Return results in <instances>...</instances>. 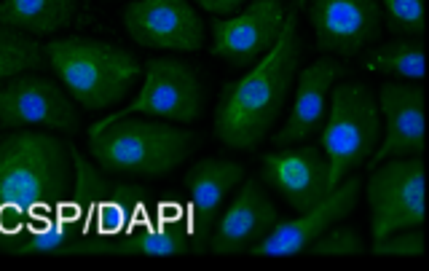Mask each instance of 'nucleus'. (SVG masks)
<instances>
[{
    "mask_svg": "<svg viewBox=\"0 0 429 271\" xmlns=\"http://www.w3.org/2000/svg\"><path fill=\"white\" fill-rule=\"evenodd\" d=\"M301 62L298 14H284L279 38L271 51L252 64V70L239 81L225 84L214 108V134L225 148L252 151L258 148L293 89Z\"/></svg>",
    "mask_w": 429,
    "mask_h": 271,
    "instance_id": "f03ea898",
    "label": "nucleus"
},
{
    "mask_svg": "<svg viewBox=\"0 0 429 271\" xmlns=\"http://www.w3.org/2000/svg\"><path fill=\"white\" fill-rule=\"evenodd\" d=\"M84 237V220L78 210L64 199L54 210L40 212L22 228L19 239L14 241L5 252L11 255H62L67 244Z\"/></svg>",
    "mask_w": 429,
    "mask_h": 271,
    "instance_id": "aec40b11",
    "label": "nucleus"
},
{
    "mask_svg": "<svg viewBox=\"0 0 429 271\" xmlns=\"http://www.w3.org/2000/svg\"><path fill=\"white\" fill-rule=\"evenodd\" d=\"M373 255L378 258H392V255H402V258H419L424 255V234L416 228H400V231H392L381 239H373V247H370Z\"/></svg>",
    "mask_w": 429,
    "mask_h": 271,
    "instance_id": "a878e982",
    "label": "nucleus"
},
{
    "mask_svg": "<svg viewBox=\"0 0 429 271\" xmlns=\"http://www.w3.org/2000/svg\"><path fill=\"white\" fill-rule=\"evenodd\" d=\"M196 5H201L204 11H210L212 16H228L234 11H239L249 0H193Z\"/></svg>",
    "mask_w": 429,
    "mask_h": 271,
    "instance_id": "bb28decb",
    "label": "nucleus"
},
{
    "mask_svg": "<svg viewBox=\"0 0 429 271\" xmlns=\"http://www.w3.org/2000/svg\"><path fill=\"white\" fill-rule=\"evenodd\" d=\"M284 22L282 0H249L242 14L212 22V51L231 67H252L263 60L279 38Z\"/></svg>",
    "mask_w": 429,
    "mask_h": 271,
    "instance_id": "f8f14e48",
    "label": "nucleus"
},
{
    "mask_svg": "<svg viewBox=\"0 0 429 271\" xmlns=\"http://www.w3.org/2000/svg\"><path fill=\"white\" fill-rule=\"evenodd\" d=\"M73 191V156L60 137L19 129L0 140V250L19 239L40 212L54 210Z\"/></svg>",
    "mask_w": 429,
    "mask_h": 271,
    "instance_id": "f257e3e1",
    "label": "nucleus"
},
{
    "mask_svg": "<svg viewBox=\"0 0 429 271\" xmlns=\"http://www.w3.org/2000/svg\"><path fill=\"white\" fill-rule=\"evenodd\" d=\"M308 19L322 51L352 57L381 32L378 0H311Z\"/></svg>",
    "mask_w": 429,
    "mask_h": 271,
    "instance_id": "ddd939ff",
    "label": "nucleus"
},
{
    "mask_svg": "<svg viewBox=\"0 0 429 271\" xmlns=\"http://www.w3.org/2000/svg\"><path fill=\"white\" fill-rule=\"evenodd\" d=\"M201 108H204V91H201L199 75L185 62L158 57L148 62L140 94L126 108L105 116L102 121H116L123 116H148V119L191 123L201 116Z\"/></svg>",
    "mask_w": 429,
    "mask_h": 271,
    "instance_id": "6e6552de",
    "label": "nucleus"
},
{
    "mask_svg": "<svg viewBox=\"0 0 429 271\" xmlns=\"http://www.w3.org/2000/svg\"><path fill=\"white\" fill-rule=\"evenodd\" d=\"M306 252H311V255H343V258L346 255H363L365 252V241L349 226H341V228L330 226L322 237H317L308 244Z\"/></svg>",
    "mask_w": 429,
    "mask_h": 271,
    "instance_id": "b1692460",
    "label": "nucleus"
},
{
    "mask_svg": "<svg viewBox=\"0 0 429 271\" xmlns=\"http://www.w3.org/2000/svg\"><path fill=\"white\" fill-rule=\"evenodd\" d=\"M75 0H0V25L32 35H51L73 22Z\"/></svg>",
    "mask_w": 429,
    "mask_h": 271,
    "instance_id": "412c9836",
    "label": "nucleus"
},
{
    "mask_svg": "<svg viewBox=\"0 0 429 271\" xmlns=\"http://www.w3.org/2000/svg\"><path fill=\"white\" fill-rule=\"evenodd\" d=\"M188 226L175 215L151 212L121 237H81L62 250V255H183L191 250Z\"/></svg>",
    "mask_w": 429,
    "mask_h": 271,
    "instance_id": "4468645a",
    "label": "nucleus"
},
{
    "mask_svg": "<svg viewBox=\"0 0 429 271\" xmlns=\"http://www.w3.org/2000/svg\"><path fill=\"white\" fill-rule=\"evenodd\" d=\"M0 126L5 129H57L75 132L78 113L64 91L40 75H16L0 89Z\"/></svg>",
    "mask_w": 429,
    "mask_h": 271,
    "instance_id": "9d476101",
    "label": "nucleus"
},
{
    "mask_svg": "<svg viewBox=\"0 0 429 271\" xmlns=\"http://www.w3.org/2000/svg\"><path fill=\"white\" fill-rule=\"evenodd\" d=\"M328 158L319 148H293L263 156V180L298 212L311 210L328 196Z\"/></svg>",
    "mask_w": 429,
    "mask_h": 271,
    "instance_id": "f3484780",
    "label": "nucleus"
},
{
    "mask_svg": "<svg viewBox=\"0 0 429 271\" xmlns=\"http://www.w3.org/2000/svg\"><path fill=\"white\" fill-rule=\"evenodd\" d=\"M360 178H343L322 202H317L311 210L301 212L295 220H276L271 231L260 241H255L247 252L260 255V258H287V255H301L306 252L308 244L322 237L330 226L352 215L357 199H360Z\"/></svg>",
    "mask_w": 429,
    "mask_h": 271,
    "instance_id": "9b49d317",
    "label": "nucleus"
},
{
    "mask_svg": "<svg viewBox=\"0 0 429 271\" xmlns=\"http://www.w3.org/2000/svg\"><path fill=\"white\" fill-rule=\"evenodd\" d=\"M381 113L378 102L363 84H341L328 102L322 123V153L328 158L330 191L357 167H363L378 145Z\"/></svg>",
    "mask_w": 429,
    "mask_h": 271,
    "instance_id": "39448f33",
    "label": "nucleus"
},
{
    "mask_svg": "<svg viewBox=\"0 0 429 271\" xmlns=\"http://www.w3.org/2000/svg\"><path fill=\"white\" fill-rule=\"evenodd\" d=\"M370 234L381 239L400 228L424 223V161L421 156L387 158L370 167L368 178Z\"/></svg>",
    "mask_w": 429,
    "mask_h": 271,
    "instance_id": "0eeeda50",
    "label": "nucleus"
},
{
    "mask_svg": "<svg viewBox=\"0 0 429 271\" xmlns=\"http://www.w3.org/2000/svg\"><path fill=\"white\" fill-rule=\"evenodd\" d=\"M304 3H306V0H295V8H301V5H304Z\"/></svg>",
    "mask_w": 429,
    "mask_h": 271,
    "instance_id": "cd10ccee",
    "label": "nucleus"
},
{
    "mask_svg": "<svg viewBox=\"0 0 429 271\" xmlns=\"http://www.w3.org/2000/svg\"><path fill=\"white\" fill-rule=\"evenodd\" d=\"M378 113L387 119L384 143L370 153L368 169L387 158H408L424 153V89L408 84H384L378 89Z\"/></svg>",
    "mask_w": 429,
    "mask_h": 271,
    "instance_id": "2eb2a0df",
    "label": "nucleus"
},
{
    "mask_svg": "<svg viewBox=\"0 0 429 271\" xmlns=\"http://www.w3.org/2000/svg\"><path fill=\"white\" fill-rule=\"evenodd\" d=\"M279 220V212L269 202V196L260 191L255 180H247L231 207L220 212L214 223L207 250L214 255H236L247 252L255 241H260Z\"/></svg>",
    "mask_w": 429,
    "mask_h": 271,
    "instance_id": "a211bd4d",
    "label": "nucleus"
},
{
    "mask_svg": "<svg viewBox=\"0 0 429 271\" xmlns=\"http://www.w3.org/2000/svg\"><path fill=\"white\" fill-rule=\"evenodd\" d=\"M338 75H341V64L333 60H317L301 70L295 86V102L290 108L284 126L274 134V145L301 143L317 129H322L328 116V91L333 89Z\"/></svg>",
    "mask_w": 429,
    "mask_h": 271,
    "instance_id": "6ab92c4d",
    "label": "nucleus"
},
{
    "mask_svg": "<svg viewBox=\"0 0 429 271\" xmlns=\"http://www.w3.org/2000/svg\"><path fill=\"white\" fill-rule=\"evenodd\" d=\"M381 5L389 14V30L405 32V35H421L424 22H427V11H424V0H381Z\"/></svg>",
    "mask_w": 429,
    "mask_h": 271,
    "instance_id": "393cba45",
    "label": "nucleus"
},
{
    "mask_svg": "<svg viewBox=\"0 0 429 271\" xmlns=\"http://www.w3.org/2000/svg\"><path fill=\"white\" fill-rule=\"evenodd\" d=\"M365 67L370 73H384V75H397L405 81H421L427 73L424 60V43L400 38L392 43H381L365 57Z\"/></svg>",
    "mask_w": 429,
    "mask_h": 271,
    "instance_id": "4be33fe9",
    "label": "nucleus"
},
{
    "mask_svg": "<svg viewBox=\"0 0 429 271\" xmlns=\"http://www.w3.org/2000/svg\"><path fill=\"white\" fill-rule=\"evenodd\" d=\"M199 145L188 129L151 119L123 116L89 126V151L99 169L116 178H164Z\"/></svg>",
    "mask_w": 429,
    "mask_h": 271,
    "instance_id": "7ed1b4c3",
    "label": "nucleus"
},
{
    "mask_svg": "<svg viewBox=\"0 0 429 271\" xmlns=\"http://www.w3.org/2000/svg\"><path fill=\"white\" fill-rule=\"evenodd\" d=\"M43 64V49L30 35L0 25V84Z\"/></svg>",
    "mask_w": 429,
    "mask_h": 271,
    "instance_id": "5701e85b",
    "label": "nucleus"
},
{
    "mask_svg": "<svg viewBox=\"0 0 429 271\" xmlns=\"http://www.w3.org/2000/svg\"><path fill=\"white\" fill-rule=\"evenodd\" d=\"M129 38L145 49L199 51L204 22L188 0H132L123 8Z\"/></svg>",
    "mask_w": 429,
    "mask_h": 271,
    "instance_id": "1a4fd4ad",
    "label": "nucleus"
},
{
    "mask_svg": "<svg viewBox=\"0 0 429 271\" xmlns=\"http://www.w3.org/2000/svg\"><path fill=\"white\" fill-rule=\"evenodd\" d=\"M245 169L242 164L223 161V158H201L185 172V188L191 199V223L188 234L193 239V252H207V241L214 223L220 217V207L225 196L242 182Z\"/></svg>",
    "mask_w": 429,
    "mask_h": 271,
    "instance_id": "dca6fc26",
    "label": "nucleus"
},
{
    "mask_svg": "<svg viewBox=\"0 0 429 271\" xmlns=\"http://www.w3.org/2000/svg\"><path fill=\"white\" fill-rule=\"evenodd\" d=\"M70 97L86 110H108L119 105L140 75V62L121 46L97 38H57L43 49Z\"/></svg>",
    "mask_w": 429,
    "mask_h": 271,
    "instance_id": "20e7f679",
    "label": "nucleus"
},
{
    "mask_svg": "<svg viewBox=\"0 0 429 271\" xmlns=\"http://www.w3.org/2000/svg\"><path fill=\"white\" fill-rule=\"evenodd\" d=\"M70 156L73 191L67 199L84 220V237H121L148 215L151 199L143 185L108 180L73 145Z\"/></svg>",
    "mask_w": 429,
    "mask_h": 271,
    "instance_id": "423d86ee",
    "label": "nucleus"
}]
</instances>
